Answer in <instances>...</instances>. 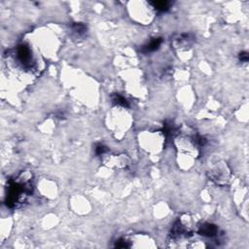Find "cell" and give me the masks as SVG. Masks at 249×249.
I'll list each match as a JSON object with an SVG mask.
<instances>
[{
    "mask_svg": "<svg viewBox=\"0 0 249 249\" xmlns=\"http://www.w3.org/2000/svg\"><path fill=\"white\" fill-rule=\"evenodd\" d=\"M103 152H104V147H103V146H101V145L97 146V154H101V153H103Z\"/></svg>",
    "mask_w": 249,
    "mask_h": 249,
    "instance_id": "277c9868",
    "label": "cell"
},
{
    "mask_svg": "<svg viewBox=\"0 0 249 249\" xmlns=\"http://www.w3.org/2000/svg\"><path fill=\"white\" fill-rule=\"evenodd\" d=\"M216 231H217V229L213 225H206V226L202 227L200 233H202V235H214Z\"/></svg>",
    "mask_w": 249,
    "mask_h": 249,
    "instance_id": "6da1fadb",
    "label": "cell"
},
{
    "mask_svg": "<svg viewBox=\"0 0 249 249\" xmlns=\"http://www.w3.org/2000/svg\"><path fill=\"white\" fill-rule=\"evenodd\" d=\"M161 42H162L161 39H155V40H153L152 42H150L148 45L145 47V51H146V52H151V51L156 50V49H157V48L160 46Z\"/></svg>",
    "mask_w": 249,
    "mask_h": 249,
    "instance_id": "7a4b0ae2",
    "label": "cell"
},
{
    "mask_svg": "<svg viewBox=\"0 0 249 249\" xmlns=\"http://www.w3.org/2000/svg\"><path fill=\"white\" fill-rule=\"evenodd\" d=\"M156 8L160 9V10H165V9L167 8V2H164V1H161V2H156L154 3Z\"/></svg>",
    "mask_w": 249,
    "mask_h": 249,
    "instance_id": "3957f363",
    "label": "cell"
}]
</instances>
